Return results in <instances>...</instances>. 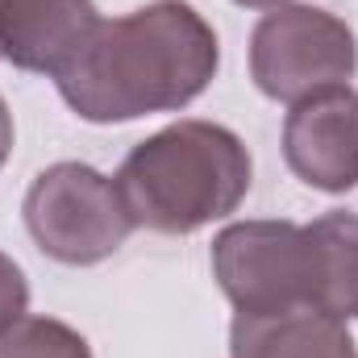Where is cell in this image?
I'll list each match as a JSON object with an SVG mask.
<instances>
[{"label": "cell", "instance_id": "obj_1", "mask_svg": "<svg viewBox=\"0 0 358 358\" xmlns=\"http://www.w3.org/2000/svg\"><path fill=\"white\" fill-rule=\"evenodd\" d=\"M221 46L187 0H150L100 21L76 63L55 80L76 117L92 125L176 113L213 84Z\"/></svg>", "mask_w": 358, "mask_h": 358}, {"label": "cell", "instance_id": "obj_2", "mask_svg": "<svg viewBox=\"0 0 358 358\" xmlns=\"http://www.w3.org/2000/svg\"><path fill=\"white\" fill-rule=\"evenodd\" d=\"M250 176V150L234 129L187 117L138 142L113 183L134 225L179 238L238 213Z\"/></svg>", "mask_w": 358, "mask_h": 358}, {"label": "cell", "instance_id": "obj_3", "mask_svg": "<svg viewBox=\"0 0 358 358\" xmlns=\"http://www.w3.org/2000/svg\"><path fill=\"white\" fill-rule=\"evenodd\" d=\"M213 275L225 300L246 317L296 308L321 313V242L296 221H234L213 238Z\"/></svg>", "mask_w": 358, "mask_h": 358}, {"label": "cell", "instance_id": "obj_4", "mask_svg": "<svg viewBox=\"0 0 358 358\" xmlns=\"http://www.w3.org/2000/svg\"><path fill=\"white\" fill-rule=\"evenodd\" d=\"M21 213L34 246L67 267L113 259L138 229L117 183L88 163H55L38 171L21 200Z\"/></svg>", "mask_w": 358, "mask_h": 358}, {"label": "cell", "instance_id": "obj_5", "mask_svg": "<svg viewBox=\"0 0 358 358\" xmlns=\"http://www.w3.org/2000/svg\"><path fill=\"white\" fill-rule=\"evenodd\" d=\"M358 71L355 29L317 4H275L250 34V80L255 88L296 104L304 96L350 84Z\"/></svg>", "mask_w": 358, "mask_h": 358}, {"label": "cell", "instance_id": "obj_6", "mask_svg": "<svg viewBox=\"0 0 358 358\" xmlns=\"http://www.w3.org/2000/svg\"><path fill=\"white\" fill-rule=\"evenodd\" d=\"M283 159L317 192L358 187V92L342 84L296 100L283 121Z\"/></svg>", "mask_w": 358, "mask_h": 358}, {"label": "cell", "instance_id": "obj_7", "mask_svg": "<svg viewBox=\"0 0 358 358\" xmlns=\"http://www.w3.org/2000/svg\"><path fill=\"white\" fill-rule=\"evenodd\" d=\"M96 25L92 0H0V55L21 71L59 80Z\"/></svg>", "mask_w": 358, "mask_h": 358}, {"label": "cell", "instance_id": "obj_8", "mask_svg": "<svg viewBox=\"0 0 358 358\" xmlns=\"http://www.w3.org/2000/svg\"><path fill=\"white\" fill-rule=\"evenodd\" d=\"M229 358H358V346L346 321L317 308L275 317L238 313L229 325Z\"/></svg>", "mask_w": 358, "mask_h": 358}, {"label": "cell", "instance_id": "obj_9", "mask_svg": "<svg viewBox=\"0 0 358 358\" xmlns=\"http://www.w3.org/2000/svg\"><path fill=\"white\" fill-rule=\"evenodd\" d=\"M308 229L321 242L325 263V287H321V313L338 321L358 317V213L334 208L308 221Z\"/></svg>", "mask_w": 358, "mask_h": 358}, {"label": "cell", "instance_id": "obj_10", "mask_svg": "<svg viewBox=\"0 0 358 358\" xmlns=\"http://www.w3.org/2000/svg\"><path fill=\"white\" fill-rule=\"evenodd\" d=\"M0 358H92V346L67 321L25 313L0 334Z\"/></svg>", "mask_w": 358, "mask_h": 358}, {"label": "cell", "instance_id": "obj_11", "mask_svg": "<svg viewBox=\"0 0 358 358\" xmlns=\"http://www.w3.org/2000/svg\"><path fill=\"white\" fill-rule=\"evenodd\" d=\"M29 308V283H25V271L17 267L4 250H0V334L8 325H17Z\"/></svg>", "mask_w": 358, "mask_h": 358}, {"label": "cell", "instance_id": "obj_12", "mask_svg": "<svg viewBox=\"0 0 358 358\" xmlns=\"http://www.w3.org/2000/svg\"><path fill=\"white\" fill-rule=\"evenodd\" d=\"M8 155H13V113H8V104L0 96V167L8 163Z\"/></svg>", "mask_w": 358, "mask_h": 358}, {"label": "cell", "instance_id": "obj_13", "mask_svg": "<svg viewBox=\"0 0 358 358\" xmlns=\"http://www.w3.org/2000/svg\"><path fill=\"white\" fill-rule=\"evenodd\" d=\"M234 4H242V8H275L283 0H234Z\"/></svg>", "mask_w": 358, "mask_h": 358}, {"label": "cell", "instance_id": "obj_14", "mask_svg": "<svg viewBox=\"0 0 358 358\" xmlns=\"http://www.w3.org/2000/svg\"><path fill=\"white\" fill-rule=\"evenodd\" d=\"M0 59H4V55H0Z\"/></svg>", "mask_w": 358, "mask_h": 358}]
</instances>
